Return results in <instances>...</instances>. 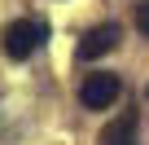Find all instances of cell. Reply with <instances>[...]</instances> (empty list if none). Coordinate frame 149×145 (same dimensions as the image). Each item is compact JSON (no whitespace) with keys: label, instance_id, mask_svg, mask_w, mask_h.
Here are the masks:
<instances>
[{"label":"cell","instance_id":"6da1fadb","mask_svg":"<svg viewBox=\"0 0 149 145\" xmlns=\"http://www.w3.org/2000/svg\"><path fill=\"white\" fill-rule=\"evenodd\" d=\"M44 35H48V27H44L40 18H18V22H9V27H5V35H0V48H5V57H9V62H26V57L44 44Z\"/></svg>","mask_w":149,"mask_h":145},{"label":"cell","instance_id":"7a4b0ae2","mask_svg":"<svg viewBox=\"0 0 149 145\" xmlns=\"http://www.w3.org/2000/svg\"><path fill=\"white\" fill-rule=\"evenodd\" d=\"M118 92H123V79L110 75V70H92V75H84V84H79L84 110H110L118 101Z\"/></svg>","mask_w":149,"mask_h":145},{"label":"cell","instance_id":"3957f363","mask_svg":"<svg viewBox=\"0 0 149 145\" xmlns=\"http://www.w3.org/2000/svg\"><path fill=\"white\" fill-rule=\"evenodd\" d=\"M118 44V27L114 22H101V27H92L84 40H79V48H74V53H79V62H97L101 53H110Z\"/></svg>","mask_w":149,"mask_h":145},{"label":"cell","instance_id":"277c9868","mask_svg":"<svg viewBox=\"0 0 149 145\" xmlns=\"http://www.w3.org/2000/svg\"><path fill=\"white\" fill-rule=\"evenodd\" d=\"M101 145H136V110H123L101 132Z\"/></svg>","mask_w":149,"mask_h":145},{"label":"cell","instance_id":"5b68a950","mask_svg":"<svg viewBox=\"0 0 149 145\" xmlns=\"http://www.w3.org/2000/svg\"><path fill=\"white\" fill-rule=\"evenodd\" d=\"M136 27H140V35H149V0L136 5Z\"/></svg>","mask_w":149,"mask_h":145}]
</instances>
